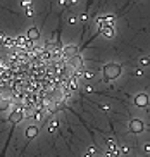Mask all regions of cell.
<instances>
[{
	"label": "cell",
	"instance_id": "cell-1",
	"mask_svg": "<svg viewBox=\"0 0 150 157\" xmlns=\"http://www.w3.org/2000/svg\"><path fill=\"white\" fill-rule=\"evenodd\" d=\"M119 74H121V64L109 62V64L104 66V76H105V79H116V78H119Z\"/></svg>",
	"mask_w": 150,
	"mask_h": 157
},
{
	"label": "cell",
	"instance_id": "cell-2",
	"mask_svg": "<svg viewBox=\"0 0 150 157\" xmlns=\"http://www.w3.org/2000/svg\"><path fill=\"white\" fill-rule=\"evenodd\" d=\"M78 56V48L74 45H67V47H64L62 48V59L67 62V60H71L73 57Z\"/></svg>",
	"mask_w": 150,
	"mask_h": 157
},
{
	"label": "cell",
	"instance_id": "cell-3",
	"mask_svg": "<svg viewBox=\"0 0 150 157\" xmlns=\"http://www.w3.org/2000/svg\"><path fill=\"white\" fill-rule=\"evenodd\" d=\"M105 145H107V154H110L112 157H119V154H121V147H119L114 140H107Z\"/></svg>",
	"mask_w": 150,
	"mask_h": 157
},
{
	"label": "cell",
	"instance_id": "cell-4",
	"mask_svg": "<svg viewBox=\"0 0 150 157\" xmlns=\"http://www.w3.org/2000/svg\"><path fill=\"white\" fill-rule=\"evenodd\" d=\"M129 129H131V133H141L145 129V124L141 119H131L129 121Z\"/></svg>",
	"mask_w": 150,
	"mask_h": 157
},
{
	"label": "cell",
	"instance_id": "cell-5",
	"mask_svg": "<svg viewBox=\"0 0 150 157\" xmlns=\"http://www.w3.org/2000/svg\"><path fill=\"white\" fill-rule=\"evenodd\" d=\"M67 64H69V67L73 71H81V67H83V59L79 57V54H78L76 57H73L71 60H67Z\"/></svg>",
	"mask_w": 150,
	"mask_h": 157
},
{
	"label": "cell",
	"instance_id": "cell-6",
	"mask_svg": "<svg viewBox=\"0 0 150 157\" xmlns=\"http://www.w3.org/2000/svg\"><path fill=\"white\" fill-rule=\"evenodd\" d=\"M135 105H138V107H147V105H148V97H147L145 93H140V95H137V97H135Z\"/></svg>",
	"mask_w": 150,
	"mask_h": 157
},
{
	"label": "cell",
	"instance_id": "cell-7",
	"mask_svg": "<svg viewBox=\"0 0 150 157\" xmlns=\"http://www.w3.org/2000/svg\"><path fill=\"white\" fill-rule=\"evenodd\" d=\"M26 38L29 40V42H37L38 38H40V31H38L37 28H29V29H28Z\"/></svg>",
	"mask_w": 150,
	"mask_h": 157
},
{
	"label": "cell",
	"instance_id": "cell-8",
	"mask_svg": "<svg viewBox=\"0 0 150 157\" xmlns=\"http://www.w3.org/2000/svg\"><path fill=\"white\" fill-rule=\"evenodd\" d=\"M10 98H0V112H4V111H7L9 109V105H10Z\"/></svg>",
	"mask_w": 150,
	"mask_h": 157
},
{
	"label": "cell",
	"instance_id": "cell-9",
	"mask_svg": "<svg viewBox=\"0 0 150 157\" xmlns=\"http://www.w3.org/2000/svg\"><path fill=\"white\" fill-rule=\"evenodd\" d=\"M100 33L105 38H114V28H100Z\"/></svg>",
	"mask_w": 150,
	"mask_h": 157
},
{
	"label": "cell",
	"instance_id": "cell-10",
	"mask_svg": "<svg viewBox=\"0 0 150 157\" xmlns=\"http://www.w3.org/2000/svg\"><path fill=\"white\" fill-rule=\"evenodd\" d=\"M38 135V128L37 126H29V128L26 129V136L28 138H33V136H37Z\"/></svg>",
	"mask_w": 150,
	"mask_h": 157
},
{
	"label": "cell",
	"instance_id": "cell-11",
	"mask_svg": "<svg viewBox=\"0 0 150 157\" xmlns=\"http://www.w3.org/2000/svg\"><path fill=\"white\" fill-rule=\"evenodd\" d=\"M83 78H85V79H91V78H93V73H91V71H83Z\"/></svg>",
	"mask_w": 150,
	"mask_h": 157
},
{
	"label": "cell",
	"instance_id": "cell-12",
	"mask_svg": "<svg viewBox=\"0 0 150 157\" xmlns=\"http://www.w3.org/2000/svg\"><path fill=\"white\" fill-rule=\"evenodd\" d=\"M67 21H69V24H76V23H78V17H76L74 14H71V16H69Z\"/></svg>",
	"mask_w": 150,
	"mask_h": 157
},
{
	"label": "cell",
	"instance_id": "cell-13",
	"mask_svg": "<svg viewBox=\"0 0 150 157\" xmlns=\"http://www.w3.org/2000/svg\"><path fill=\"white\" fill-rule=\"evenodd\" d=\"M140 64H141V66H148V64H150V59H148V57H141V59H140Z\"/></svg>",
	"mask_w": 150,
	"mask_h": 157
},
{
	"label": "cell",
	"instance_id": "cell-14",
	"mask_svg": "<svg viewBox=\"0 0 150 157\" xmlns=\"http://www.w3.org/2000/svg\"><path fill=\"white\" fill-rule=\"evenodd\" d=\"M50 131H55V129H57V121H54V123H52V124H50Z\"/></svg>",
	"mask_w": 150,
	"mask_h": 157
},
{
	"label": "cell",
	"instance_id": "cell-15",
	"mask_svg": "<svg viewBox=\"0 0 150 157\" xmlns=\"http://www.w3.org/2000/svg\"><path fill=\"white\" fill-rule=\"evenodd\" d=\"M121 152H124V154H128L129 152V148L126 147V145H123V147H121Z\"/></svg>",
	"mask_w": 150,
	"mask_h": 157
},
{
	"label": "cell",
	"instance_id": "cell-16",
	"mask_svg": "<svg viewBox=\"0 0 150 157\" xmlns=\"http://www.w3.org/2000/svg\"><path fill=\"white\" fill-rule=\"evenodd\" d=\"M145 152L150 154V143H147V145H145Z\"/></svg>",
	"mask_w": 150,
	"mask_h": 157
},
{
	"label": "cell",
	"instance_id": "cell-17",
	"mask_svg": "<svg viewBox=\"0 0 150 157\" xmlns=\"http://www.w3.org/2000/svg\"><path fill=\"white\" fill-rule=\"evenodd\" d=\"M85 157H91V154H90V152H87V154H85Z\"/></svg>",
	"mask_w": 150,
	"mask_h": 157
},
{
	"label": "cell",
	"instance_id": "cell-18",
	"mask_svg": "<svg viewBox=\"0 0 150 157\" xmlns=\"http://www.w3.org/2000/svg\"><path fill=\"white\" fill-rule=\"evenodd\" d=\"M104 157H112V155H110V154H104Z\"/></svg>",
	"mask_w": 150,
	"mask_h": 157
}]
</instances>
